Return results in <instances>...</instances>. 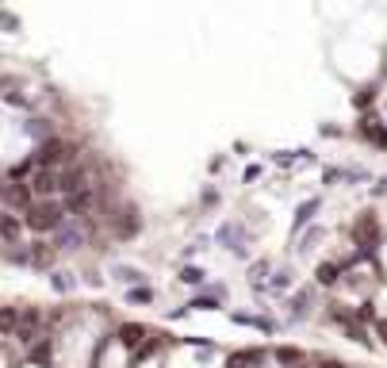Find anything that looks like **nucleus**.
Masks as SVG:
<instances>
[{
    "mask_svg": "<svg viewBox=\"0 0 387 368\" xmlns=\"http://www.w3.org/2000/svg\"><path fill=\"white\" fill-rule=\"evenodd\" d=\"M69 219V211H65V203H54V200H35L27 211H23V226L35 234L43 231H62V223Z\"/></svg>",
    "mask_w": 387,
    "mask_h": 368,
    "instance_id": "obj_1",
    "label": "nucleus"
},
{
    "mask_svg": "<svg viewBox=\"0 0 387 368\" xmlns=\"http://www.w3.org/2000/svg\"><path fill=\"white\" fill-rule=\"evenodd\" d=\"M31 161H35V169H46V173H62V169H69L73 161H77V146L62 142V138H50L46 146H39V150L31 154Z\"/></svg>",
    "mask_w": 387,
    "mask_h": 368,
    "instance_id": "obj_2",
    "label": "nucleus"
},
{
    "mask_svg": "<svg viewBox=\"0 0 387 368\" xmlns=\"http://www.w3.org/2000/svg\"><path fill=\"white\" fill-rule=\"evenodd\" d=\"M88 231H93V219H77V215H69L62 223V231H57V242H54V250H81L88 238Z\"/></svg>",
    "mask_w": 387,
    "mask_h": 368,
    "instance_id": "obj_3",
    "label": "nucleus"
},
{
    "mask_svg": "<svg viewBox=\"0 0 387 368\" xmlns=\"http://www.w3.org/2000/svg\"><path fill=\"white\" fill-rule=\"evenodd\" d=\"M31 196H35V192H31V184H27V181H12V184H4V203H8V207H23V211H27L31 203H35Z\"/></svg>",
    "mask_w": 387,
    "mask_h": 368,
    "instance_id": "obj_4",
    "label": "nucleus"
},
{
    "mask_svg": "<svg viewBox=\"0 0 387 368\" xmlns=\"http://www.w3.org/2000/svg\"><path fill=\"white\" fill-rule=\"evenodd\" d=\"M27 184H31V192H35V196H54V192H62L57 173H46V169H35V173L27 177Z\"/></svg>",
    "mask_w": 387,
    "mask_h": 368,
    "instance_id": "obj_5",
    "label": "nucleus"
},
{
    "mask_svg": "<svg viewBox=\"0 0 387 368\" xmlns=\"http://www.w3.org/2000/svg\"><path fill=\"white\" fill-rule=\"evenodd\" d=\"M65 211H69V215H81V211H85V207H93V203H96V192H93V188H85V192H73V196H65Z\"/></svg>",
    "mask_w": 387,
    "mask_h": 368,
    "instance_id": "obj_6",
    "label": "nucleus"
},
{
    "mask_svg": "<svg viewBox=\"0 0 387 368\" xmlns=\"http://www.w3.org/2000/svg\"><path fill=\"white\" fill-rule=\"evenodd\" d=\"M219 245L242 253V226H238V223H222V226H219Z\"/></svg>",
    "mask_w": 387,
    "mask_h": 368,
    "instance_id": "obj_7",
    "label": "nucleus"
},
{
    "mask_svg": "<svg viewBox=\"0 0 387 368\" xmlns=\"http://www.w3.org/2000/svg\"><path fill=\"white\" fill-rule=\"evenodd\" d=\"M353 238H357L360 245H372L376 242V219L372 215H360V223L353 226Z\"/></svg>",
    "mask_w": 387,
    "mask_h": 368,
    "instance_id": "obj_8",
    "label": "nucleus"
},
{
    "mask_svg": "<svg viewBox=\"0 0 387 368\" xmlns=\"http://www.w3.org/2000/svg\"><path fill=\"white\" fill-rule=\"evenodd\" d=\"M146 338V326H138V322H127V326H119V341L127 349H138V341Z\"/></svg>",
    "mask_w": 387,
    "mask_h": 368,
    "instance_id": "obj_9",
    "label": "nucleus"
},
{
    "mask_svg": "<svg viewBox=\"0 0 387 368\" xmlns=\"http://www.w3.org/2000/svg\"><path fill=\"white\" fill-rule=\"evenodd\" d=\"M226 368H261V349H253V353H234L226 361Z\"/></svg>",
    "mask_w": 387,
    "mask_h": 368,
    "instance_id": "obj_10",
    "label": "nucleus"
},
{
    "mask_svg": "<svg viewBox=\"0 0 387 368\" xmlns=\"http://www.w3.org/2000/svg\"><path fill=\"white\" fill-rule=\"evenodd\" d=\"M27 253H31V265H35V268H46L54 261V250H50V245H39V242L31 245Z\"/></svg>",
    "mask_w": 387,
    "mask_h": 368,
    "instance_id": "obj_11",
    "label": "nucleus"
},
{
    "mask_svg": "<svg viewBox=\"0 0 387 368\" xmlns=\"http://www.w3.org/2000/svg\"><path fill=\"white\" fill-rule=\"evenodd\" d=\"M23 130H27V135L31 138H39V142H50V123H46V119H27V127H23Z\"/></svg>",
    "mask_w": 387,
    "mask_h": 368,
    "instance_id": "obj_12",
    "label": "nucleus"
},
{
    "mask_svg": "<svg viewBox=\"0 0 387 368\" xmlns=\"http://www.w3.org/2000/svg\"><path fill=\"white\" fill-rule=\"evenodd\" d=\"M119 234H138V215H135V207L130 211H119Z\"/></svg>",
    "mask_w": 387,
    "mask_h": 368,
    "instance_id": "obj_13",
    "label": "nucleus"
},
{
    "mask_svg": "<svg viewBox=\"0 0 387 368\" xmlns=\"http://www.w3.org/2000/svg\"><path fill=\"white\" fill-rule=\"evenodd\" d=\"M4 242L12 245V250L20 245V219L15 215H4Z\"/></svg>",
    "mask_w": 387,
    "mask_h": 368,
    "instance_id": "obj_14",
    "label": "nucleus"
},
{
    "mask_svg": "<svg viewBox=\"0 0 387 368\" xmlns=\"http://www.w3.org/2000/svg\"><path fill=\"white\" fill-rule=\"evenodd\" d=\"M360 130H365V138H372V142H387V135H383V127H380V123H376V119H365V123H360Z\"/></svg>",
    "mask_w": 387,
    "mask_h": 368,
    "instance_id": "obj_15",
    "label": "nucleus"
},
{
    "mask_svg": "<svg viewBox=\"0 0 387 368\" xmlns=\"http://www.w3.org/2000/svg\"><path fill=\"white\" fill-rule=\"evenodd\" d=\"M234 322L238 326H257V330H273V322L261 318V315H234Z\"/></svg>",
    "mask_w": 387,
    "mask_h": 368,
    "instance_id": "obj_16",
    "label": "nucleus"
},
{
    "mask_svg": "<svg viewBox=\"0 0 387 368\" xmlns=\"http://www.w3.org/2000/svg\"><path fill=\"white\" fill-rule=\"evenodd\" d=\"M318 211V200H311V203H299V211H295V231H299V226H307V219L315 215Z\"/></svg>",
    "mask_w": 387,
    "mask_h": 368,
    "instance_id": "obj_17",
    "label": "nucleus"
},
{
    "mask_svg": "<svg viewBox=\"0 0 387 368\" xmlns=\"http://www.w3.org/2000/svg\"><path fill=\"white\" fill-rule=\"evenodd\" d=\"M115 276H119L123 284H135V280H142V273H138V268H127V265H115Z\"/></svg>",
    "mask_w": 387,
    "mask_h": 368,
    "instance_id": "obj_18",
    "label": "nucleus"
},
{
    "mask_svg": "<svg viewBox=\"0 0 387 368\" xmlns=\"http://www.w3.org/2000/svg\"><path fill=\"white\" fill-rule=\"evenodd\" d=\"M54 292H73V284H77V280H73V276L69 273H54Z\"/></svg>",
    "mask_w": 387,
    "mask_h": 368,
    "instance_id": "obj_19",
    "label": "nucleus"
},
{
    "mask_svg": "<svg viewBox=\"0 0 387 368\" xmlns=\"http://www.w3.org/2000/svg\"><path fill=\"white\" fill-rule=\"evenodd\" d=\"M276 361L280 364H299L303 353H299V349H276Z\"/></svg>",
    "mask_w": 387,
    "mask_h": 368,
    "instance_id": "obj_20",
    "label": "nucleus"
},
{
    "mask_svg": "<svg viewBox=\"0 0 387 368\" xmlns=\"http://www.w3.org/2000/svg\"><path fill=\"white\" fill-rule=\"evenodd\" d=\"M31 361L50 364V341H43V346H35V349H31Z\"/></svg>",
    "mask_w": 387,
    "mask_h": 368,
    "instance_id": "obj_21",
    "label": "nucleus"
},
{
    "mask_svg": "<svg viewBox=\"0 0 387 368\" xmlns=\"http://www.w3.org/2000/svg\"><path fill=\"white\" fill-rule=\"evenodd\" d=\"M337 273H341L337 265H322L318 268V284H337Z\"/></svg>",
    "mask_w": 387,
    "mask_h": 368,
    "instance_id": "obj_22",
    "label": "nucleus"
},
{
    "mask_svg": "<svg viewBox=\"0 0 387 368\" xmlns=\"http://www.w3.org/2000/svg\"><path fill=\"white\" fill-rule=\"evenodd\" d=\"M180 280H184V284H203V268H184Z\"/></svg>",
    "mask_w": 387,
    "mask_h": 368,
    "instance_id": "obj_23",
    "label": "nucleus"
},
{
    "mask_svg": "<svg viewBox=\"0 0 387 368\" xmlns=\"http://www.w3.org/2000/svg\"><path fill=\"white\" fill-rule=\"evenodd\" d=\"M130 299H135V304H150L154 292H150V288H135V292H130Z\"/></svg>",
    "mask_w": 387,
    "mask_h": 368,
    "instance_id": "obj_24",
    "label": "nucleus"
},
{
    "mask_svg": "<svg viewBox=\"0 0 387 368\" xmlns=\"http://www.w3.org/2000/svg\"><path fill=\"white\" fill-rule=\"evenodd\" d=\"M188 307H192V311H211V307H215V299H208V296H203V299H192Z\"/></svg>",
    "mask_w": 387,
    "mask_h": 368,
    "instance_id": "obj_25",
    "label": "nucleus"
},
{
    "mask_svg": "<svg viewBox=\"0 0 387 368\" xmlns=\"http://www.w3.org/2000/svg\"><path fill=\"white\" fill-rule=\"evenodd\" d=\"M376 330H380V338L387 341V318H376Z\"/></svg>",
    "mask_w": 387,
    "mask_h": 368,
    "instance_id": "obj_26",
    "label": "nucleus"
},
{
    "mask_svg": "<svg viewBox=\"0 0 387 368\" xmlns=\"http://www.w3.org/2000/svg\"><path fill=\"white\" fill-rule=\"evenodd\" d=\"M322 368H345V364H337V361H326Z\"/></svg>",
    "mask_w": 387,
    "mask_h": 368,
    "instance_id": "obj_27",
    "label": "nucleus"
}]
</instances>
